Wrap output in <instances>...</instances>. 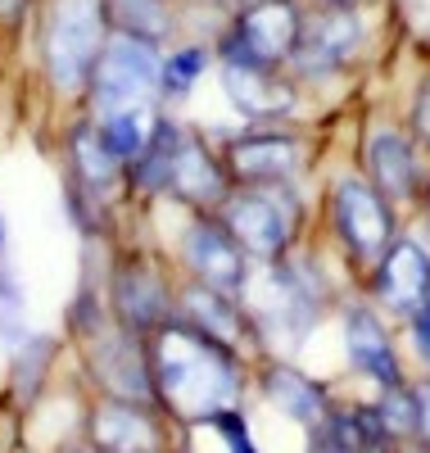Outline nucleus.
I'll return each instance as SVG.
<instances>
[{"label":"nucleus","mask_w":430,"mask_h":453,"mask_svg":"<svg viewBox=\"0 0 430 453\" xmlns=\"http://www.w3.org/2000/svg\"><path fill=\"white\" fill-rule=\"evenodd\" d=\"M150 345V372H154V399L177 422H213L218 412L241 408L245 372L241 354L227 349L222 340L204 335L181 318L164 322Z\"/></svg>","instance_id":"f257e3e1"},{"label":"nucleus","mask_w":430,"mask_h":453,"mask_svg":"<svg viewBox=\"0 0 430 453\" xmlns=\"http://www.w3.org/2000/svg\"><path fill=\"white\" fill-rule=\"evenodd\" d=\"M109 0H55L46 14V64L59 91H77L104 50Z\"/></svg>","instance_id":"f03ea898"},{"label":"nucleus","mask_w":430,"mask_h":453,"mask_svg":"<svg viewBox=\"0 0 430 453\" xmlns=\"http://www.w3.org/2000/svg\"><path fill=\"white\" fill-rule=\"evenodd\" d=\"M91 91L100 113H119V109H141L154 100V91H164V64L154 42L136 32H123L104 42L96 68H91Z\"/></svg>","instance_id":"7ed1b4c3"},{"label":"nucleus","mask_w":430,"mask_h":453,"mask_svg":"<svg viewBox=\"0 0 430 453\" xmlns=\"http://www.w3.org/2000/svg\"><path fill=\"white\" fill-rule=\"evenodd\" d=\"M231 236L241 241L245 254L254 258H281L295 232V204L277 186H245V191L222 200V218H218Z\"/></svg>","instance_id":"20e7f679"},{"label":"nucleus","mask_w":430,"mask_h":453,"mask_svg":"<svg viewBox=\"0 0 430 453\" xmlns=\"http://www.w3.org/2000/svg\"><path fill=\"white\" fill-rule=\"evenodd\" d=\"M299 27H303V14L290 5V0H254V5H245V14L236 19V27L227 32L222 55L231 64L277 68L295 55Z\"/></svg>","instance_id":"39448f33"},{"label":"nucleus","mask_w":430,"mask_h":453,"mask_svg":"<svg viewBox=\"0 0 430 453\" xmlns=\"http://www.w3.org/2000/svg\"><path fill=\"white\" fill-rule=\"evenodd\" d=\"M335 232L363 263H380V254L395 245V213L389 200L372 181H340L335 186Z\"/></svg>","instance_id":"423d86ee"},{"label":"nucleus","mask_w":430,"mask_h":453,"mask_svg":"<svg viewBox=\"0 0 430 453\" xmlns=\"http://www.w3.org/2000/svg\"><path fill=\"white\" fill-rule=\"evenodd\" d=\"M181 258L190 277L209 286V290H222V295H241L245 281H250V268H245V250L241 241L227 232L222 222L204 218V222H190L186 236H181Z\"/></svg>","instance_id":"0eeeda50"},{"label":"nucleus","mask_w":430,"mask_h":453,"mask_svg":"<svg viewBox=\"0 0 430 453\" xmlns=\"http://www.w3.org/2000/svg\"><path fill=\"white\" fill-rule=\"evenodd\" d=\"M363 42V23L349 5H326L318 19H303L299 27V46H295V68L303 78H326V73L344 68L358 55Z\"/></svg>","instance_id":"6e6552de"},{"label":"nucleus","mask_w":430,"mask_h":453,"mask_svg":"<svg viewBox=\"0 0 430 453\" xmlns=\"http://www.w3.org/2000/svg\"><path fill=\"white\" fill-rule=\"evenodd\" d=\"M87 440L100 453H164V426L154 403H132V399H104L91 408Z\"/></svg>","instance_id":"1a4fd4ad"},{"label":"nucleus","mask_w":430,"mask_h":453,"mask_svg":"<svg viewBox=\"0 0 430 453\" xmlns=\"http://www.w3.org/2000/svg\"><path fill=\"white\" fill-rule=\"evenodd\" d=\"M222 164L245 186H277V181H290L295 168L303 164V145L281 132H254V136L231 141Z\"/></svg>","instance_id":"9d476101"},{"label":"nucleus","mask_w":430,"mask_h":453,"mask_svg":"<svg viewBox=\"0 0 430 453\" xmlns=\"http://www.w3.org/2000/svg\"><path fill=\"white\" fill-rule=\"evenodd\" d=\"M113 309H119V322L136 335H154L164 322L177 318L168 286L150 263H123L119 268V277H113Z\"/></svg>","instance_id":"9b49d317"},{"label":"nucleus","mask_w":430,"mask_h":453,"mask_svg":"<svg viewBox=\"0 0 430 453\" xmlns=\"http://www.w3.org/2000/svg\"><path fill=\"white\" fill-rule=\"evenodd\" d=\"M376 299L399 318H412L430 299V254L417 241H395L380 254V263H376Z\"/></svg>","instance_id":"f8f14e48"},{"label":"nucleus","mask_w":430,"mask_h":453,"mask_svg":"<svg viewBox=\"0 0 430 453\" xmlns=\"http://www.w3.org/2000/svg\"><path fill=\"white\" fill-rule=\"evenodd\" d=\"M344 345H349V363H354L363 376H372L380 390L403 386L395 340H389V331L376 322L372 309H349V318H344Z\"/></svg>","instance_id":"ddd939ff"},{"label":"nucleus","mask_w":430,"mask_h":453,"mask_svg":"<svg viewBox=\"0 0 430 453\" xmlns=\"http://www.w3.org/2000/svg\"><path fill=\"white\" fill-rule=\"evenodd\" d=\"M227 164H218L209 150L195 141V136H177V155H173V177H168V191L181 196L195 209H209L227 200Z\"/></svg>","instance_id":"4468645a"},{"label":"nucleus","mask_w":430,"mask_h":453,"mask_svg":"<svg viewBox=\"0 0 430 453\" xmlns=\"http://www.w3.org/2000/svg\"><path fill=\"white\" fill-rule=\"evenodd\" d=\"M177 318L190 322V326H200V331L213 335V340H222V345H227V349H236V354L245 349V340L254 335V322L241 313L236 295L209 290V286H200V281H195V286L181 295Z\"/></svg>","instance_id":"2eb2a0df"},{"label":"nucleus","mask_w":430,"mask_h":453,"mask_svg":"<svg viewBox=\"0 0 430 453\" xmlns=\"http://www.w3.org/2000/svg\"><path fill=\"white\" fill-rule=\"evenodd\" d=\"M222 87H227L231 104H236L245 119H281V113L295 104V91L272 68H258V64H231L227 59Z\"/></svg>","instance_id":"dca6fc26"},{"label":"nucleus","mask_w":430,"mask_h":453,"mask_svg":"<svg viewBox=\"0 0 430 453\" xmlns=\"http://www.w3.org/2000/svg\"><path fill=\"white\" fill-rule=\"evenodd\" d=\"M263 395H267L272 408L286 412V418L299 422L303 431H312V426H318L326 412H331V395L312 381V376H303V372H295V367H286V363L263 367Z\"/></svg>","instance_id":"f3484780"},{"label":"nucleus","mask_w":430,"mask_h":453,"mask_svg":"<svg viewBox=\"0 0 430 453\" xmlns=\"http://www.w3.org/2000/svg\"><path fill=\"white\" fill-rule=\"evenodd\" d=\"M367 168H372V186L385 200H408L417 191V155L408 136L399 132H376L367 141Z\"/></svg>","instance_id":"a211bd4d"},{"label":"nucleus","mask_w":430,"mask_h":453,"mask_svg":"<svg viewBox=\"0 0 430 453\" xmlns=\"http://www.w3.org/2000/svg\"><path fill=\"white\" fill-rule=\"evenodd\" d=\"M154 113H150V104H141V109H119V113H104V123H100V141H104V150L119 164H136L141 159V150L150 145V136H154Z\"/></svg>","instance_id":"6ab92c4d"},{"label":"nucleus","mask_w":430,"mask_h":453,"mask_svg":"<svg viewBox=\"0 0 430 453\" xmlns=\"http://www.w3.org/2000/svg\"><path fill=\"white\" fill-rule=\"evenodd\" d=\"M376 418H380V431L389 444H408L417 440V399H412V386H389L380 390V403H376Z\"/></svg>","instance_id":"aec40b11"},{"label":"nucleus","mask_w":430,"mask_h":453,"mask_svg":"<svg viewBox=\"0 0 430 453\" xmlns=\"http://www.w3.org/2000/svg\"><path fill=\"white\" fill-rule=\"evenodd\" d=\"M113 14H119L123 32H136L145 36V42H159V36L168 32V14L159 0H109Z\"/></svg>","instance_id":"412c9836"},{"label":"nucleus","mask_w":430,"mask_h":453,"mask_svg":"<svg viewBox=\"0 0 430 453\" xmlns=\"http://www.w3.org/2000/svg\"><path fill=\"white\" fill-rule=\"evenodd\" d=\"M200 68H204V50H195V46L177 50L173 59H164V91L168 96H186L195 87V78H200Z\"/></svg>","instance_id":"4be33fe9"},{"label":"nucleus","mask_w":430,"mask_h":453,"mask_svg":"<svg viewBox=\"0 0 430 453\" xmlns=\"http://www.w3.org/2000/svg\"><path fill=\"white\" fill-rule=\"evenodd\" d=\"M209 426L222 435L227 453H258V444H254V435H250V422H245V412H241V408L218 412V418H213Z\"/></svg>","instance_id":"5701e85b"},{"label":"nucleus","mask_w":430,"mask_h":453,"mask_svg":"<svg viewBox=\"0 0 430 453\" xmlns=\"http://www.w3.org/2000/svg\"><path fill=\"white\" fill-rule=\"evenodd\" d=\"M412 399H417V444L421 453H430V376L412 386Z\"/></svg>","instance_id":"b1692460"},{"label":"nucleus","mask_w":430,"mask_h":453,"mask_svg":"<svg viewBox=\"0 0 430 453\" xmlns=\"http://www.w3.org/2000/svg\"><path fill=\"white\" fill-rule=\"evenodd\" d=\"M412 123H417V136L430 145V82L421 87V96H417V109H412Z\"/></svg>","instance_id":"393cba45"},{"label":"nucleus","mask_w":430,"mask_h":453,"mask_svg":"<svg viewBox=\"0 0 430 453\" xmlns=\"http://www.w3.org/2000/svg\"><path fill=\"white\" fill-rule=\"evenodd\" d=\"M23 14V0H0V19H5V23H14Z\"/></svg>","instance_id":"a878e982"},{"label":"nucleus","mask_w":430,"mask_h":453,"mask_svg":"<svg viewBox=\"0 0 430 453\" xmlns=\"http://www.w3.org/2000/svg\"><path fill=\"white\" fill-rule=\"evenodd\" d=\"M64 453H100V449H96V444L87 440V444H73V449H64Z\"/></svg>","instance_id":"bb28decb"},{"label":"nucleus","mask_w":430,"mask_h":453,"mask_svg":"<svg viewBox=\"0 0 430 453\" xmlns=\"http://www.w3.org/2000/svg\"><path fill=\"white\" fill-rule=\"evenodd\" d=\"M367 453H399V444H372Z\"/></svg>","instance_id":"cd10ccee"},{"label":"nucleus","mask_w":430,"mask_h":453,"mask_svg":"<svg viewBox=\"0 0 430 453\" xmlns=\"http://www.w3.org/2000/svg\"><path fill=\"white\" fill-rule=\"evenodd\" d=\"M326 5H349V0H326Z\"/></svg>","instance_id":"c85d7f7f"},{"label":"nucleus","mask_w":430,"mask_h":453,"mask_svg":"<svg viewBox=\"0 0 430 453\" xmlns=\"http://www.w3.org/2000/svg\"><path fill=\"white\" fill-rule=\"evenodd\" d=\"M250 5H254V0H250Z\"/></svg>","instance_id":"c756f323"}]
</instances>
